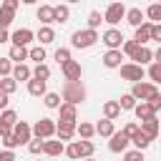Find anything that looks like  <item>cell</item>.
Listing matches in <instances>:
<instances>
[{
  "label": "cell",
  "mask_w": 161,
  "mask_h": 161,
  "mask_svg": "<svg viewBox=\"0 0 161 161\" xmlns=\"http://www.w3.org/2000/svg\"><path fill=\"white\" fill-rule=\"evenodd\" d=\"M93 151H96V146H93V141H91V138L73 141V143L65 148L68 158H73V161H78V158H88V156H93Z\"/></svg>",
  "instance_id": "cell-1"
},
{
  "label": "cell",
  "mask_w": 161,
  "mask_h": 161,
  "mask_svg": "<svg viewBox=\"0 0 161 161\" xmlns=\"http://www.w3.org/2000/svg\"><path fill=\"white\" fill-rule=\"evenodd\" d=\"M83 98H86V88L80 86V80H68V83L63 86V101L78 106Z\"/></svg>",
  "instance_id": "cell-2"
},
{
  "label": "cell",
  "mask_w": 161,
  "mask_h": 161,
  "mask_svg": "<svg viewBox=\"0 0 161 161\" xmlns=\"http://www.w3.org/2000/svg\"><path fill=\"white\" fill-rule=\"evenodd\" d=\"M96 40H98V33L93 28H86V30H75L73 33V48H91Z\"/></svg>",
  "instance_id": "cell-3"
},
{
  "label": "cell",
  "mask_w": 161,
  "mask_h": 161,
  "mask_svg": "<svg viewBox=\"0 0 161 161\" xmlns=\"http://www.w3.org/2000/svg\"><path fill=\"white\" fill-rule=\"evenodd\" d=\"M143 75H146V70H143V65H138V63H123V65H121V78H123V80L138 83V80H143Z\"/></svg>",
  "instance_id": "cell-4"
},
{
  "label": "cell",
  "mask_w": 161,
  "mask_h": 161,
  "mask_svg": "<svg viewBox=\"0 0 161 161\" xmlns=\"http://www.w3.org/2000/svg\"><path fill=\"white\" fill-rule=\"evenodd\" d=\"M123 18H126V8H123V3H121V0L111 3V5H108V10H106V15H103V20H106L108 25H116V23H121Z\"/></svg>",
  "instance_id": "cell-5"
},
{
  "label": "cell",
  "mask_w": 161,
  "mask_h": 161,
  "mask_svg": "<svg viewBox=\"0 0 161 161\" xmlns=\"http://www.w3.org/2000/svg\"><path fill=\"white\" fill-rule=\"evenodd\" d=\"M158 88L153 86V83H143V80H138V83H133V91H131V96L136 98V101H148L153 93H156Z\"/></svg>",
  "instance_id": "cell-6"
},
{
  "label": "cell",
  "mask_w": 161,
  "mask_h": 161,
  "mask_svg": "<svg viewBox=\"0 0 161 161\" xmlns=\"http://www.w3.org/2000/svg\"><path fill=\"white\" fill-rule=\"evenodd\" d=\"M108 138H111V141H108V148H111L113 153H121V151H126V146L131 143V138H128L123 131H113Z\"/></svg>",
  "instance_id": "cell-7"
},
{
  "label": "cell",
  "mask_w": 161,
  "mask_h": 161,
  "mask_svg": "<svg viewBox=\"0 0 161 161\" xmlns=\"http://www.w3.org/2000/svg\"><path fill=\"white\" fill-rule=\"evenodd\" d=\"M101 40L108 45V50H116V48H121V45H123V33H121V30H116V28H108V30L101 35Z\"/></svg>",
  "instance_id": "cell-8"
},
{
  "label": "cell",
  "mask_w": 161,
  "mask_h": 161,
  "mask_svg": "<svg viewBox=\"0 0 161 161\" xmlns=\"http://www.w3.org/2000/svg\"><path fill=\"white\" fill-rule=\"evenodd\" d=\"M33 133H35V138H50V136L55 133V123H53L50 118H40V121L33 126Z\"/></svg>",
  "instance_id": "cell-9"
},
{
  "label": "cell",
  "mask_w": 161,
  "mask_h": 161,
  "mask_svg": "<svg viewBox=\"0 0 161 161\" xmlns=\"http://www.w3.org/2000/svg\"><path fill=\"white\" fill-rule=\"evenodd\" d=\"M63 68V75H65V80H80V75H83V68H80V63L78 60H68V63H63L60 65Z\"/></svg>",
  "instance_id": "cell-10"
},
{
  "label": "cell",
  "mask_w": 161,
  "mask_h": 161,
  "mask_svg": "<svg viewBox=\"0 0 161 161\" xmlns=\"http://www.w3.org/2000/svg\"><path fill=\"white\" fill-rule=\"evenodd\" d=\"M35 38V33L30 30V28H18L13 35H10V40H13V45H28L30 40Z\"/></svg>",
  "instance_id": "cell-11"
},
{
  "label": "cell",
  "mask_w": 161,
  "mask_h": 161,
  "mask_svg": "<svg viewBox=\"0 0 161 161\" xmlns=\"http://www.w3.org/2000/svg\"><path fill=\"white\" fill-rule=\"evenodd\" d=\"M141 131H143L148 138H156V136H158V131H161L158 118H156V116H148L146 121H141Z\"/></svg>",
  "instance_id": "cell-12"
},
{
  "label": "cell",
  "mask_w": 161,
  "mask_h": 161,
  "mask_svg": "<svg viewBox=\"0 0 161 161\" xmlns=\"http://www.w3.org/2000/svg\"><path fill=\"white\" fill-rule=\"evenodd\" d=\"M65 151V146H63V141L58 138V141H53V138H43V153H48V156H60Z\"/></svg>",
  "instance_id": "cell-13"
},
{
  "label": "cell",
  "mask_w": 161,
  "mask_h": 161,
  "mask_svg": "<svg viewBox=\"0 0 161 161\" xmlns=\"http://www.w3.org/2000/svg\"><path fill=\"white\" fill-rule=\"evenodd\" d=\"M151 25H153V23H146V20H143V23L136 28V35H133V40H136L138 45H146V43L151 40Z\"/></svg>",
  "instance_id": "cell-14"
},
{
  "label": "cell",
  "mask_w": 161,
  "mask_h": 161,
  "mask_svg": "<svg viewBox=\"0 0 161 161\" xmlns=\"http://www.w3.org/2000/svg\"><path fill=\"white\" fill-rule=\"evenodd\" d=\"M55 133H58L60 141H70L73 133H75V123H70V121H60V123L55 126Z\"/></svg>",
  "instance_id": "cell-15"
},
{
  "label": "cell",
  "mask_w": 161,
  "mask_h": 161,
  "mask_svg": "<svg viewBox=\"0 0 161 161\" xmlns=\"http://www.w3.org/2000/svg\"><path fill=\"white\" fill-rule=\"evenodd\" d=\"M121 60H123V53H121V48H116V50H108V53L103 55V65H106V68H121Z\"/></svg>",
  "instance_id": "cell-16"
},
{
  "label": "cell",
  "mask_w": 161,
  "mask_h": 161,
  "mask_svg": "<svg viewBox=\"0 0 161 161\" xmlns=\"http://www.w3.org/2000/svg\"><path fill=\"white\" fill-rule=\"evenodd\" d=\"M131 60H136L138 65H143V63H151V60H153V53H151V50H148L146 45H138V48L133 50Z\"/></svg>",
  "instance_id": "cell-17"
},
{
  "label": "cell",
  "mask_w": 161,
  "mask_h": 161,
  "mask_svg": "<svg viewBox=\"0 0 161 161\" xmlns=\"http://www.w3.org/2000/svg\"><path fill=\"white\" fill-rule=\"evenodd\" d=\"M60 108V121H70V123H75L78 121V113H75V103H60L58 106Z\"/></svg>",
  "instance_id": "cell-18"
},
{
  "label": "cell",
  "mask_w": 161,
  "mask_h": 161,
  "mask_svg": "<svg viewBox=\"0 0 161 161\" xmlns=\"http://www.w3.org/2000/svg\"><path fill=\"white\" fill-rule=\"evenodd\" d=\"M13 133L20 138V143H28V141H30V133H33V128H30L25 121H18V123L13 126Z\"/></svg>",
  "instance_id": "cell-19"
},
{
  "label": "cell",
  "mask_w": 161,
  "mask_h": 161,
  "mask_svg": "<svg viewBox=\"0 0 161 161\" xmlns=\"http://www.w3.org/2000/svg\"><path fill=\"white\" fill-rule=\"evenodd\" d=\"M38 20H40L43 25H50V23H55L53 5H40V8H38Z\"/></svg>",
  "instance_id": "cell-20"
},
{
  "label": "cell",
  "mask_w": 161,
  "mask_h": 161,
  "mask_svg": "<svg viewBox=\"0 0 161 161\" xmlns=\"http://www.w3.org/2000/svg\"><path fill=\"white\" fill-rule=\"evenodd\" d=\"M10 75H13L15 80H30V78H33V70H30L25 63H18V65L13 68V73H10Z\"/></svg>",
  "instance_id": "cell-21"
},
{
  "label": "cell",
  "mask_w": 161,
  "mask_h": 161,
  "mask_svg": "<svg viewBox=\"0 0 161 161\" xmlns=\"http://www.w3.org/2000/svg\"><path fill=\"white\" fill-rule=\"evenodd\" d=\"M153 138H148L143 131H141V126H138V131H136V136H131V143L138 148V151H143V148H148V143H151Z\"/></svg>",
  "instance_id": "cell-22"
},
{
  "label": "cell",
  "mask_w": 161,
  "mask_h": 161,
  "mask_svg": "<svg viewBox=\"0 0 161 161\" xmlns=\"http://www.w3.org/2000/svg\"><path fill=\"white\" fill-rule=\"evenodd\" d=\"M28 93H30V96H45V80L30 78V80H28Z\"/></svg>",
  "instance_id": "cell-23"
},
{
  "label": "cell",
  "mask_w": 161,
  "mask_h": 161,
  "mask_svg": "<svg viewBox=\"0 0 161 161\" xmlns=\"http://www.w3.org/2000/svg\"><path fill=\"white\" fill-rule=\"evenodd\" d=\"M118 113H121V106H118V101H106L103 103V118H118Z\"/></svg>",
  "instance_id": "cell-24"
},
{
  "label": "cell",
  "mask_w": 161,
  "mask_h": 161,
  "mask_svg": "<svg viewBox=\"0 0 161 161\" xmlns=\"http://www.w3.org/2000/svg\"><path fill=\"white\" fill-rule=\"evenodd\" d=\"M126 20H128V25L138 28V25L143 23V13H141V8H131V10H126Z\"/></svg>",
  "instance_id": "cell-25"
},
{
  "label": "cell",
  "mask_w": 161,
  "mask_h": 161,
  "mask_svg": "<svg viewBox=\"0 0 161 161\" xmlns=\"http://www.w3.org/2000/svg\"><path fill=\"white\" fill-rule=\"evenodd\" d=\"M133 113H136V118H138V121H146L148 116H153V111H151V106H148L146 101L136 103V106H133Z\"/></svg>",
  "instance_id": "cell-26"
},
{
  "label": "cell",
  "mask_w": 161,
  "mask_h": 161,
  "mask_svg": "<svg viewBox=\"0 0 161 161\" xmlns=\"http://www.w3.org/2000/svg\"><path fill=\"white\" fill-rule=\"evenodd\" d=\"M75 133H78L80 138H91V136L96 133V126L88 123V121H80V123H75Z\"/></svg>",
  "instance_id": "cell-27"
},
{
  "label": "cell",
  "mask_w": 161,
  "mask_h": 161,
  "mask_svg": "<svg viewBox=\"0 0 161 161\" xmlns=\"http://www.w3.org/2000/svg\"><path fill=\"white\" fill-rule=\"evenodd\" d=\"M15 88H18V80H15L13 75H3V78H0V91H3V93L13 96V93H15Z\"/></svg>",
  "instance_id": "cell-28"
},
{
  "label": "cell",
  "mask_w": 161,
  "mask_h": 161,
  "mask_svg": "<svg viewBox=\"0 0 161 161\" xmlns=\"http://www.w3.org/2000/svg\"><path fill=\"white\" fill-rule=\"evenodd\" d=\"M38 40H40V45H48V43H53V40H55V33H53V28H50V25H43V28L38 30Z\"/></svg>",
  "instance_id": "cell-29"
},
{
  "label": "cell",
  "mask_w": 161,
  "mask_h": 161,
  "mask_svg": "<svg viewBox=\"0 0 161 161\" xmlns=\"http://www.w3.org/2000/svg\"><path fill=\"white\" fill-rule=\"evenodd\" d=\"M8 58H10V60H15V63H23V60L28 58V48H25V45H13Z\"/></svg>",
  "instance_id": "cell-30"
},
{
  "label": "cell",
  "mask_w": 161,
  "mask_h": 161,
  "mask_svg": "<svg viewBox=\"0 0 161 161\" xmlns=\"http://www.w3.org/2000/svg\"><path fill=\"white\" fill-rule=\"evenodd\" d=\"M96 133H98V136H103V138H108V136L113 133V121H111V118H103V121H98V126H96Z\"/></svg>",
  "instance_id": "cell-31"
},
{
  "label": "cell",
  "mask_w": 161,
  "mask_h": 161,
  "mask_svg": "<svg viewBox=\"0 0 161 161\" xmlns=\"http://www.w3.org/2000/svg\"><path fill=\"white\" fill-rule=\"evenodd\" d=\"M53 15H55V23H68L70 8H68V5H55V8H53Z\"/></svg>",
  "instance_id": "cell-32"
},
{
  "label": "cell",
  "mask_w": 161,
  "mask_h": 161,
  "mask_svg": "<svg viewBox=\"0 0 161 161\" xmlns=\"http://www.w3.org/2000/svg\"><path fill=\"white\" fill-rule=\"evenodd\" d=\"M13 18H15V10H10V8H3V5H0V28H8V25L13 23Z\"/></svg>",
  "instance_id": "cell-33"
},
{
  "label": "cell",
  "mask_w": 161,
  "mask_h": 161,
  "mask_svg": "<svg viewBox=\"0 0 161 161\" xmlns=\"http://www.w3.org/2000/svg\"><path fill=\"white\" fill-rule=\"evenodd\" d=\"M33 78H40V80H48V78H50V68H48L45 63H38V65H35V70H33Z\"/></svg>",
  "instance_id": "cell-34"
},
{
  "label": "cell",
  "mask_w": 161,
  "mask_h": 161,
  "mask_svg": "<svg viewBox=\"0 0 161 161\" xmlns=\"http://www.w3.org/2000/svg\"><path fill=\"white\" fill-rule=\"evenodd\" d=\"M28 58H30V60H35V63H43V60H45V48H43V45H38V48L28 50Z\"/></svg>",
  "instance_id": "cell-35"
},
{
  "label": "cell",
  "mask_w": 161,
  "mask_h": 161,
  "mask_svg": "<svg viewBox=\"0 0 161 161\" xmlns=\"http://www.w3.org/2000/svg\"><path fill=\"white\" fill-rule=\"evenodd\" d=\"M43 103H45V108H58L60 106V96L58 93H45L43 96Z\"/></svg>",
  "instance_id": "cell-36"
},
{
  "label": "cell",
  "mask_w": 161,
  "mask_h": 161,
  "mask_svg": "<svg viewBox=\"0 0 161 161\" xmlns=\"http://www.w3.org/2000/svg\"><path fill=\"white\" fill-rule=\"evenodd\" d=\"M118 106H121V111H133V106H136V98H133L131 93H126V96H121Z\"/></svg>",
  "instance_id": "cell-37"
},
{
  "label": "cell",
  "mask_w": 161,
  "mask_h": 161,
  "mask_svg": "<svg viewBox=\"0 0 161 161\" xmlns=\"http://www.w3.org/2000/svg\"><path fill=\"white\" fill-rule=\"evenodd\" d=\"M146 15H148L153 23H161V3H153V5H148Z\"/></svg>",
  "instance_id": "cell-38"
},
{
  "label": "cell",
  "mask_w": 161,
  "mask_h": 161,
  "mask_svg": "<svg viewBox=\"0 0 161 161\" xmlns=\"http://www.w3.org/2000/svg\"><path fill=\"white\" fill-rule=\"evenodd\" d=\"M0 121H5V123H10V126H15V123H18V113H15V111H10V108H3Z\"/></svg>",
  "instance_id": "cell-39"
},
{
  "label": "cell",
  "mask_w": 161,
  "mask_h": 161,
  "mask_svg": "<svg viewBox=\"0 0 161 161\" xmlns=\"http://www.w3.org/2000/svg\"><path fill=\"white\" fill-rule=\"evenodd\" d=\"M148 78L153 80V83H161V63H151V68H148Z\"/></svg>",
  "instance_id": "cell-40"
},
{
  "label": "cell",
  "mask_w": 161,
  "mask_h": 161,
  "mask_svg": "<svg viewBox=\"0 0 161 161\" xmlns=\"http://www.w3.org/2000/svg\"><path fill=\"white\" fill-rule=\"evenodd\" d=\"M101 23H103V18H101V13H98V10L88 13V28H93V30H96V28H98Z\"/></svg>",
  "instance_id": "cell-41"
},
{
  "label": "cell",
  "mask_w": 161,
  "mask_h": 161,
  "mask_svg": "<svg viewBox=\"0 0 161 161\" xmlns=\"http://www.w3.org/2000/svg\"><path fill=\"white\" fill-rule=\"evenodd\" d=\"M13 73V60L10 58H0V78Z\"/></svg>",
  "instance_id": "cell-42"
},
{
  "label": "cell",
  "mask_w": 161,
  "mask_h": 161,
  "mask_svg": "<svg viewBox=\"0 0 161 161\" xmlns=\"http://www.w3.org/2000/svg\"><path fill=\"white\" fill-rule=\"evenodd\" d=\"M55 60H58L60 65L68 63V60H70V50H68V48H58V50H55Z\"/></svg>",
  "instance_id": "cell-43"
},
{
  "label": "cell",
  "mask_w": 161,
  "mask_h": 161,
  "mask_svg": "<svg viewBox=\"0 0 161 161\" xmlns=\"http://www.w3.org/2000/svg\"><path fill=\"white\" fill-rule=\"evenodd\" d=\"M3 143H5V148H18V146H23V143H20V138H18L15 133L5 136V138H3Z\"/></svg>",
  "instance_id": "cell-44"
},
{
  "label": "cell",
  "mask_w": 161,
  "mask_h": 161,
  "mask_svg": "<svg viewBox=\"0 0 161 161\" xmlns=\"http://www.w3.org/2000/svg\"><path fill=\"white\" fill-rule=\"evenodd\" d=\"M146 103H148V106H151V111L156 113V111L161 108V91H156V93H153V96H151V98H148Z\"/></svg>",
  "instance_id": "cell-45"
},
{
  "label": "cell",
  "mask_w": 161,
  "mask_h": 161,
  "mask_svg": "<svg viewBox=\"0 0 161 161\" xmlns=\"http://www.w3.org/2000/svg\"><path fill=\"white\" fill-rule=\"evenodd\" d=\"M121 48H123L121 53H126V55H133V50L138 48V43H136V40H123V45H121Z\"/></svg>",
  "instance_id": "cell-46"
},
{
  "label": "cell",
  "mask_w": 161,
  "mask_h": 161,
  "mask_svg": "<svg viewBox=\"0 0 161 161\" xmlns=\"http://www.w3.org/2000/svg\"><path fill=\"white\" fill-rule=\"evenodd\" d=\"M28 151H30V153H40V151H43V138L28 141Z\"/></svg>",
  "instance_id": "cell-47"
},
{
  "label": "cell",
  "mask_w": 161,
  "mask_h": 161,
  "mask_svg": "<svg viewBox=\"0 0 161 161\" xmlns=\"http://www.w3.org/2000/svg\"><path fill=\"white\" fill-rule=\"evenodd\" d=\"M123 161H143V151H126V156H123Z\"/></svg>",
  "instance_id": "cell-48"
},
{
  "label": "cell",
  "mask_w": 161,
  "mask_h": 161,
  "mask_svg": "<svg viewBox=\"0 0 161 161\" xmlns=\"http://www.w3.org/2000/svg\"><path fill=\"white\" fill-rule=\"evenodd\" d=\"M151 40L161 43V23H153V25H151Z\"/></svg>",
  "instance_id": "cell-49"
},
{
  "label": "cell",
  "mask_w": 161,
  "mask_h": 161,
  "mask_svg": "<svg viewBox=\"0 0 161 161\" xmlns=\"http://www.w3.org/2000/svg\"><path fill=\"white\" fill-rule=\"evenodd\" d=\"M121 131H123V133H126V136L131 138V136H136V131H138V123H126V126H123Z\"/></svg>",
  "instance_id": "cell-50"
},
{
  "label": "cell",
  "mask_w": 161,
  "mask_h": 161,
  "mask_svg": "<svg viewBox=\"0 0 161 161\" xmlns=\"http://www.w3.org/2000/svg\"><path fill=\"white\" fill-rule=\"evenodd\" d=\"M10 133H13V126L5 123V121H0V138H5V136H10Z\"/></svg>",
  "instance_id": "cell-51"
},
{
  "label": "cell",
  "mask_w": 161,
  "mask_h": 161,
  "mask_svg": "<svg viewBox=\"0 0 161 161\" xmlns=\"http://www.w3.org/2000/svg\"><path fill=\"white\" fill-rule=\"evenodd\" d=\"M0 161H15V153H13V148H5V151H0Z\"/></svg>",
  "instance_id": "cell-52"
},
{
  "label": "cell",
  "mask_w": 161,
  "mask_h": 161,
  "mask_svg": "<svg viewBox=\"0 0 161 161\" xmlns=\"http://www.w3.org/2000/svg\"><path fill=\"white\" fill-rule=\"evenodd\" d=\"M20 0H3V8H10V10H18Z\"/></svg>",
  "instance_id": "cell-53"
},
{
  "label": "cell",
  "mask_w": 161,
  "mask_h": 161,
  "mask_svg": "<svg viewBox=\"0 0 161 161\" xmlns=\"http://www.w3.org/2000/svg\"><path fill=\"white\" fill-rule=\"evenodd\" d=\"M10 40V35H8V28H0V45L3 43H8Z\"/></svg>",
  "instance_id": "cell-54"
},
{
  "label": "cell",
  "mask_w": 161,
  "mask_h": 161,
  "mask_svg": "<svg viewBox=\"0 0 161 161\" xmlns=\"http://www.w3.org/2000/svg\"><path fill=\"white\" fill-rule=\"evenodd\" d=\"M8 98H10V96H8V93H3V91H0V111H3V108H5V106H8Z\"/></svg>",
  "instance_id": "cell-55"
},
{
  "label": "cell",
  "mask_w": 161,
  "mask_h": 161,
  "mask_svg": "<svg viewBox=\"0 0 161 161\" xmlns=\"http://www.w3.org/2000/svg\"><path fill=\"white\" fill-rule=\"evenodd\" d=\"M153 60H156V63H161V45H158V50L153 53Z\"/></svg>",
  "instance_id": "cell-56"
},
{
  "label": "cell",
  "mask_w": 161,
  "mask_h": 161,
  "mask_svg": "<svg viewBox=\"0 0 161 161\" xmlns=\"http://www.w3.org/2000/svg\"><path fill=\"white\" fill-rule=\"evenodd\" d=\"M20 3H23V5H35L38 0H20Z\"/></svg>",
  "instance_id": "cell-57"
},
{
  "label": "cell",
  "mask_w": 161,
  "mask_h": 161,
  "mask_svg": "<svg viewBox=\"0 0 161 161\" xmlns=\"http://www.w3.org/2000/svg\"><path fill=\"white\" fill-rule=\"evenodd\" d=\"M80 161H96V158H93V156H88V158H80Z\"/></svg>",
  "instance_id": "cell-58"
},
{
  "label": "cell",
  "mask_w": 161,
  "mask_h": 161,
  "mask_svg": "<svg viewBox=\"0 0 161 161\" xmlns=\"http://www.w3.org/2000/svg\"><path fill=\"white\" fill-rule=\"evenodd\" d=\"M65 3H80V0H65Z\"/></svg>",
  "instance_id": "cell-59"
},
{
  "label": "cell",
  "mask_w": 161,
  "mask_h": 161,
  "mask_svg": "<svg viewBox=\"0 0 161 161\" xmlns=\"http://www.w3.org/2000/svg\"><path fill=\"white\" fill-rule=\"evenodd\" d=\"M156 3H161V0H156Z\"/></svg>",
  "instance_id": "cell-60"
}]
</instances>
